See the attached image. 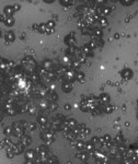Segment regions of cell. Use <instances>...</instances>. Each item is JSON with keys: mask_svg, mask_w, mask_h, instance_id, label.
<instances>
[{"mask_svg": "<svg viewBox=\"0 0 138 164\" xmlns=\"http://www.w3.org/2000/svg\"><path fill=\"white\" fill-rule=\"evenodd\" d=\"M6 153H7V157H9V159H12V157L15 155V152H13V150L11 149V147H9V148L6 149Z\"/></svg>", "mask_w": 138, "mask_h": 164, "instance_id": "cell-8", "label": "cell"}, {"mask_svg": "<svg viewBox=\"0 0 138 164\" xmlns=\"http://www.w3.org/2000/svg\"><path fill=\"white\" fill-rule=\"evenodd\" d=\"M4 112H6V114L10 115V116L15 115V108L12 105V103H8V102L6 103V105H4Z\"/></svg>", "mask_w": 138, "mask_h": 164, "instance_id": "cell-2", "label": "cell"}, {"mask_svg": "<svg viewBox=\"0 0 138 164\" xmlns=\"http://www.w3.org/2000/svg\"><path fill=\"white\" fill-rule=\"evenodd\" d=\"M26 157H32V151H28V152H26Z\"/></svg>", "mask_w": 138, "mask_h": 164, "instance_id": "cell-12", "label": "cell"}, {"mask_svg": "<svg viewBox=\"0 0 138 164\" xmlns=\"http://www.w3.org/2000/svg\"><path fill=\"white\" fill-rule=\"evenodd\" d=\"M29 137H22L21 138V143H23V144H28L29 143V139H28Z\"/></svg>", "mask_w": 138, "mask_h": 164, "instance_id": "cell-10", "label": "cell"}, {"mask_svg": "<svg viewBox=\"0 0 138 164\" xmlns=\"http://www.w3.org/2000/svg\"><path fill=\"white\" fill-rule=\"evenodd\" d=\"M11 132H12V128H4V135H6V136L11 135Z\"/></svg>", "mask_w": 138, "mask_h": 164, "instance_id": "cell-9", "label": "cell"}, {"mask_svg": "<svg viewBox=\"0 0 138 164\" xmlns=\"http://www.w3.org/2000/svg\"><path fill=\"white\" fill-rule=\"evenodd\" d=\"M12 130L15 132V135H18L20 136L22 134V128L20 127V124L19 123H15L13 126H12Z\"/></svg>", "mask_w": 138, "mask_h": 164, "instance_id": "cell-4", "label": "cell"}, {"mask_svg": "<svg viewBox=\"0 0 138 164\" xmlns=\"http://www.w3.org/2000/svg\"><path fill=\"white\" fill-rule=\"evenodd\" d=\"M11 149L13 150L15 154H19L22 152V149H21V146H20V144H12V146H11Z\"/></svg>", "mask_w": 138, "mask_h": 164, "instance_id": "cell-6", "label": "cell"}, {"mask_svg": "<svg viewBox=\"0 0 138 164\" xmlns=\"http://www.w3.org/2000/svg\"><path fill=\"white\" fill-rule=\"evenodd\" d=\"M19 9V6H6L4 8V15L7 17H11V15L15 13V10Z\"/></svg>", "mask_w": 138, "mask_h": 164, "instance_id": "cell-1", "label": "cell"}, {"mask_svg": "<svg viewBox=\"0 0 138 164\" xmlns=\"http://www.w3.org/2000/svg\"><path fill=\"white\" fill-rule=\"evenodd\" d=\"M1 120H2V115H1V113H0V123H1Z\"/></svg>", "mask_w": 138, "mask_h": 164, "instance_id": "cell-14", "label": "cell"}, {"mask_svg": "<svg viewBox=\"0 0 138 164\" xmlns=\"http://www.w3.org/2000/svg\"><path fill=\"white\" fill-rule=\"evenodd\" d=\"M1 142H2V144H4V148H9V147L12 146V142H11L10 138H8V137H7V138H4V139L1 141Z\"/></svg>", "mask_w": 138, "mask_h": 164, "instance_id": "cell-7", "label": "cell"}, {"mask_svg": "<svg viewBox=\"0 0 138 164\" xmlns=\"http://www.w3.org/2000/svg\"><path fill=\"white\" fill-rule=\"evenodd\" d=\"M1 35H2V34H1V30H0V37H1Z\"/></svg>", "mask_w": 138, "mask_h": 164, "instance_id": "cell-15", "label": "cell"}, {"mask_svg": "<svg viewBox=\"0 0 138 164\" xmlns=\"http://www.w3.org/2000/svg\"><path fill=\"white\" fill-rule=\"evenodd\" d=\"M15 35L12 31H7V32L4 33V39H6L7 43H12L15 41Z\"/></svg>", "mask_w": 138, "mask_h": 164, "instance_id": "cell-3", "label": "cell"}, {"mask_svg": "<svg viewBox=\"0 0 138 164\" xmlns=\"http://www.w3.org/2000/svg\"><path fill=\"white\" fill-rule=\"evenodd\" d=\"M26 164H30V163H26Z\"/></svg>", "mask_w": 138, "mask_h": 164, "instance_id": "cell-16", "label": "cell"}, {"mask_svg": "<svg viewBox=\"0 0 138 164\" xmlns=\"http://www.w3.org/2000/svg\"><path fill=\"white\" fill-rule=\"evenodd\" d=\"M2 148H4V144H2V142H1V141H0V150L2 149Z\"/></svg>", "mask_w": 138, "mask_h": 164, "instance_id": "cell-13", "label": "cell"}, {"mask_svg": "<svg viewBox=\"0 0 138 164\" xmlns=\"http://www.w3.org/2000/svg\"><path fill=\"white\" fill-rule=\"evenodd\" d=\"M4 23V25H7V26H12V25L15 24V19L12 18V17H7Z\"/></svg>", "mask_w": 138, "mask_h": 164, "instance_id": "cell-5", "label": "cell"}, {"mask_svg": "<svg viewBox=\"0 0 138 164\" xmlns=\"http://www.w3.org/2000/svg\"><path fill=\"white\" fill-rule=\"evenodd\" d=\"M6 18H7V15H0V22H4V20H6Z\"/></svg>", "mask_w": 138, "mask_h": 164, "instance_id": "cell-11", "label": "cell"}]
</instances>
